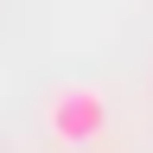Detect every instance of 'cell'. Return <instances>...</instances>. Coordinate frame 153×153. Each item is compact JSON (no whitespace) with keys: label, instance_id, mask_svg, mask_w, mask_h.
Here are the masks:
<instances>
[{"label":"cell","instance_id":"cell-1","mask_svg":"<svg viewBox=\"0 0 153 153\" xmlns=\"http://www.w3.org/2000/svg\"><path fill=\"white\" fill-rule=\"evenodd\" d=\"M45 128H51V140H64V147H89V140H102V128H108V102H102V89H89V83H64V89H51V102H45Z\"/></svg>","mask_w":153,"mask_h":153}]
</instances>
